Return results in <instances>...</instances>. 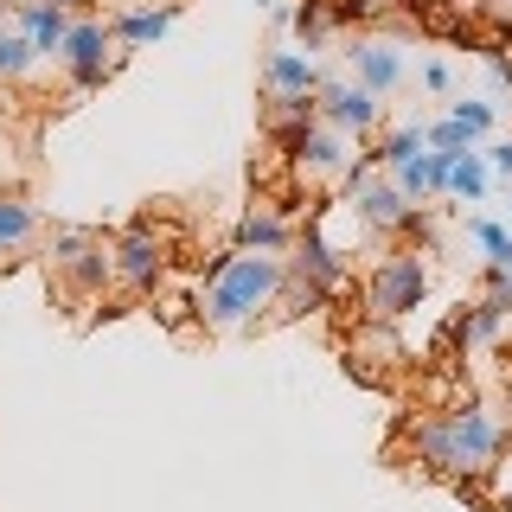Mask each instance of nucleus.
<instances>
[{"label": "nucleus", "instance_id": "1", "mask_svg": "<svg viewBox=\"0 0 512 512\" xmlns=\"http://www.w3.org/2000/svg\"><path fill=\"white\" fill-rule=\"evenodd\" d=\"M288 288V256H263V250H231L212 263V276L199 282V320L212 333H244L263 327L269 308Z\"/></svg>", "mask_w": 512, "mask_h": 512}, {"label": "nucleus", "instance_id": "10", "mask_svg": "<svg viewBox=\"0 0 512 512\" xmlns=\"http://www.w3.org/2000/svg\"><path fill=\"white\" fill-rule=\"evenodd\" d=\"M340 58H346V77H352V84H365L372 96H397V90H404V77H410L404 45L384 39V32H352Z\"/></svg>", "mask_w": 512, "mask_h": 512}, {"label": "nucleus", "instance_id": "6", "mask_svg": "<svg viewBox=\"0 0 512 512\" xmlns=\"http://www.w3.org/2000/svg\"><path fill=\"white\" fill-rule=\"evenodd\" d=\"M276 148L288 154V167L301 173V180H314V186H333L340 180L346 186V173H352V160H359V141L340 135L333 122H301V128H276Z\"/></svg>", "mask_w": 512, "mask_h": 512}, {"label": "nucleus", "instance_id": "22", "mask_svg": "<svg viewBox=\"0 0 512 512\" xmlns=\"http://www.w3.org/2000/svg\"><path fill=\"white\" fill-rule=\"evenodd\" d=\"M474 13L487 26H500V32H512V0H474Z\"/></svg>", "mask_w": 512, "mask_h": 512}, {"label": "nucleus", "instance_id": "8", "mask_svg": "<svg viewBox=\"0 0 512 512\" xmlns=\"http://www.w3.org/2000/svg\"><path fill=\"white\" fill-rule=\"evenodd\" d=\"M109 263H116V288H128V295H154L160 276H167V237L135 218L128 231L109 237Z\"/></svg>", "mask_w": 512, "mask_h": 512}, {"label": "nucleus", "instance_id": "4", "mask_svg": "<svg viewBox=\"0 0 512 512\" xmlns=\"http://www.w3.org/2000/svg\"><path fill=\"white\" fill-rule=\"evenodd\" d=\"M429 295V256L423 250H384L365 276V320L372 327H397L404 314L423 308Z\"/></svg>", "mask_w": 512, "mask_h": 512}, {"label": "nucleus", "instance_id": "21", "mask_svg": "<svg viewBox=\"0 0 512 512\" xmlns=\"http://www.w3.org/2000/svg\"><path fill=\"white\" fill-rule=\"evenodd\" d=\"M423 90H429V96H448V90H455V71H448L442 58H429V64H423Z\"/></svg>", "mask_w": 512, "mask_h": 512}, {"label": "nucleus", "instance_id": "16", "mask_svg": "<svg viewBox=\"0 0 512 512\" xmlns=\"http://www.w3.org/2000/svg\"><path fill=\"white\" fill-rule=\"evenodd\" d=\"M487 186H493V173H487V154H480V148H468V154H455V160H448V180H442L448 199H468V205H480V199H487Z\"/></svg>", "mask_w": 512, "mask_h": 512}, {"label": "nucleus", "instance_id": "24", "mask_svg": "<svg viewBox=\"0 0 512 512\" xmlns=\"http://www.w3.org/2000/svg\"><path fill=\"white\" fill-rule=\"evenodd\" d=\"M58 7H71V13H77V7H84V0H58Z\"/></svg>", "mask_w": 512, "mask_h": 512}, {"label": "nucleus", "instance_id": "25", "mask_svg": "<svg viewBox=\"0 0 512 512\" xmlns=\"http://www.w3.org/2000/svg\"><path fill=\"white\" fill-rule=\"evenodd\" d=\"M410 7H436V0H410Z\"/></svg>", "mask_w": 512, "mask_h": 512}, {"label": "nucleus", "instance_id": "12", "mask_svg": "<svg viewBox=\"0 0 512 512\" xmlns=\"http://www.w3.org/2000/svg\"><path fill=\"white\" fill-rule=\"evenodd\" d=\"M71 20H77V13L58 7V0H13V26L26 32V45L45 64H58V45H64V32H71Z\"/></svg>", "mask_w": 512, "mask_h": 512}, {"label": "nucleus", "instance_id": "13", "mask_svg": "<svg viewBox=\"0 0 512 512\" xmlns=\"http://www.w3.org/2000/svg\"><path fill=\"white\" fill-rule=\"evenodd\" d=\"M320 58L314 52H288V45H276V52L263 58V96H314L320 90Z\"/></svg>", "mask_w": 512, "mask_h": 512}, {"label": "nucleus", "instance_id": "7", "mask_svg": "<svg viewBox=\"0 0 512 512\" xmlns=\"http://www.w3.org/2000/svg\"><path fill=\"white\" fill-rule=\"evenodd\" d=\"M346 192H352L346 205H352V218H359L365 237H397V231H410V224H416V205L391 186V173H365L359 160H352Z\"/></svg>", "mask_w": 512, "mask_h": 512}, {"label": "nucleus", "instance_id": "20", "mask_svg": "<svg viewBox=\"0 0 512 512\" xmlns=\"http://www.w3.org/2000/svg\"><path fill=\"white\" fill-rule=\"evenodd\" d=\"M480 154H487V173H493V180H506V186H512V135H506V141H493V148H480Z\"/></svg>", "mask_w": 512, "mask_h": 512}, {"label": "nucleus", "instance_id": "18", "mask_svg": "<svg viewBox=\"0 0 512 512\" xmlns=\"http://www.w3.org/2000/svg\"><path fill=\"white\" fill-rule=\"evenodd\" d=\"M468 237L480 244V256H487V269H506V276H512V224L468 218Z\"/></svg>", "mask_w": 512, "mask_h": 512}, {"label": "nucleus", "instance_id": "15", "mask_svg": "<svg viewBox=\"0 0 512 512\" xmlns=\"http://www.w3.org/2000/svg\"><path fill=\"white\" fill-rule=\"evenodd\" d=\"M301 224H288L276 205H250L244 224H237V250H263V256H288Z\"/></svg>", "mask_w": 512, "mask_h": 512}, {"label": "nucleus", "instance_id": "14", "mask_svg": "<svg viewBox=\"0 0 512 512\" xmlns=\"http://www.w3.org/2000/svg\"><path fill=\"white\" fill-rule=\"evenodd\" d=\"M39 237H45L39 205H32L20 186H0V263H7V256H20V250H32Z\"/></svg>", "mask_w": 512, "mask_h": 512}, {"label": "nucleus", "instance_id": "3", "mask_svg": "<svg viewBox=\"0 0 512 512\" xmlns=\"http://www.w3.org/2000/svg\"><path fill=\"white\" fill-rule=\"evenodd\" d=\"M45 276L58 282L64 301H103L116 288L109 237L90 231V224H52V237H45Z\"/></svg>", "mask_w": 512, "mask_h": 512}, {"label": "nucleus", "instance_id": "9", "mask_svg": "<svg viewBox=\"0 0 512 512\" xmlns=\"http://www.w3.org/2000/svg\"><path fill=\"white\" fill-rule=\"evenodd\" d=\"M314 109H320V122H333L340 135L359 141V148L384 128V96H372L365 84H352V77H320Z\"/></svg>", "mask_w": 512, "mask_h": 512}, {"label": "nucleus", "instance_id": "17", "mask_svg": "<svg viewBox=\"0 0 512 512\" xmlns=\"http://www.w3.org/2000/svg\"><path fill=\"white\" fill-rule=\"evenodd\" d=\"M288 26H295L301 52H320V45L333 39V20H327V0H301V7H288Z\"/></svg>", "mask_w": 512, "mask_h": 512}, {"label": "nucleus", "instance_id": "11", "mask_svg": "<svg viewBox=\"0 0 512 512\" xmlns=\"http://www.w3.org/2000/svg\"><path fill=\"white\" fill-rule=\"evenodd\" d=\"M186 0H160V7H116L109 13V32H116V45H128V52H148V45H160L173 26H180Z\"/></svg>", "mask_w": 512, "mask_h": 512}, {"label": "nucleus", "instance_id": "5", "mask_svg": "<svg viewBox=\"0 0 512 512\" xmlns=\"http://www.w3.org/2000/svg\"><path fill=\"white\" fill-rule=\"evenodd\" d=\"M128 58H135V52H128V45H116L109 13H77L71 32H64V45H58V71L71 77L77 96H90L96 84H109V77H116Z\"/></svg>", "mask_w": 512, "mask_h": 512}, {"label": "nucleus", "instance_id": "23", "mask_svg": "<svg viewBox=\"0 0 512 512\" xmlns=\"http://www.w3.org/2000/svg\"><path fill=\"white\" fill-rule=\"evenodd\" d=\"M487 77H493V84H500V90H512V58H500V52H487Z\"/></svg>", "mask_w": 512, "mask_h": 512}, {"label": "nucleus", "instance_id": "19", "mask_svg": "<svg viewBox=\"0 0 512 512\" xmlns=\"http://www.w3.org/2000/svg\"><path fill=\"white\" fill-rule=\"evenodd\" d=\"M448 122H461V128H468V135L480 141V135L493 128V103H468V96H461V103L448 109Z\"/></svg>", "mask_w": 512, "mask_h": 512}, {"label": "nucleus", "instance_id": "2", "mask_svg": "<svg viewBox=\"0 0 512 512\" xmlns=\"http://www.w3.org/2000/svg\"><path fill=\"white\" fill-rule=\"evenodd\" d=\"M500 448H506V429H500L493 410H442V416H423V423H416V461H423L429 474L455 480V487L487 480L500 468Z\"/></svg>", "mask_w": 512, "mask_h": 512}]
</instances>
